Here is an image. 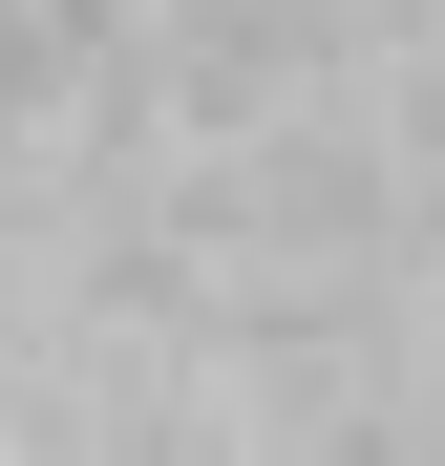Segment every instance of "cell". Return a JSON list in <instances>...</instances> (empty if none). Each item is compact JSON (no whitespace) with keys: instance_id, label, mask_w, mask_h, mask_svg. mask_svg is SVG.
Returning a JSON list of instances; mask_svg holds the SVG:
<instances>
[{"instance_id":"1","label":"cell","mask_w":445,"mask_h":466,"mask_svg":"<svg viewBox=\"0 0 445 466\" xmlns=\"http://www.w3.org/2000/svg\"><path fill=\"white\" fill-rule=\"evenodd\" d=\"M360 22H382V43H445V0H360Z\"/></svg>"}]
</instances>
